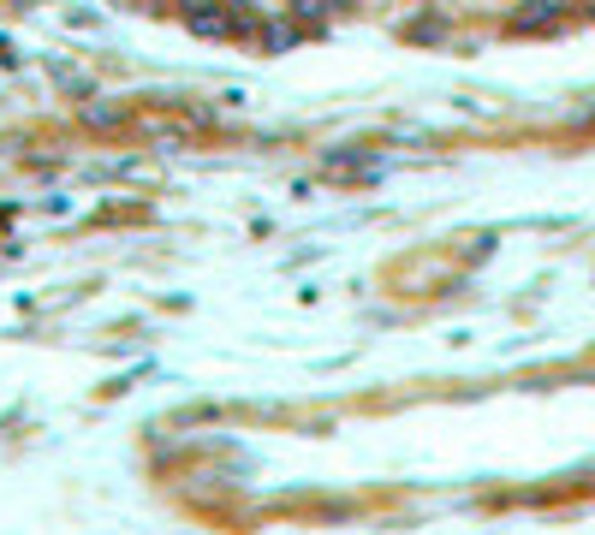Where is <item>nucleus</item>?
<instances>
[{
  "instance_id": "nucleus-1",
  "label": "nucleus",
  "mask_w": 595,
  "mask_h": 535,
  "mask_svg": "<svg viewBox=\"0 0 595 535\" xmlns=\"http://www.w3.org/2000/svg\"><path fill=\"white\" fill-rule=\"evenodd\" d=\"M185 31L209 36V42H227V36H239V19H232L227 7H214V0H197V7L185 12Z\"/></svg>"
},
{
  "instance_id": "nucleus-2",
  "label": "nucleus",
  "mask_w": 595,
  "mask_h": 535,
  "mask_svg": "<svg viewBox=\"0 0 595 535\" xmlns=\"http://www.w3.org/2000/svg\"><path fill=\"white\" fill-rule=\"evenodd\" d=\"M560 19V0H525V12H518V31H548V24Z\"/></svg>"
},
{
  "instance_id": "nucleus-3",
  "label": "nucleus",
  "mask_w": 595,
  "mask_h": 535,
  "mask_svg": "<svg viewBox=\"0 0 595 535\" xmlns=\"http://www.w3.org/2000/svg\"><path fill=\"white\" fill-rule=\"evenodd\" d=\"M84 125H96V132H113V125H120V108H108V101H84Z\"/></svg>"
},
{
  "instance_id": "nucleus-4",
  "label": "nucleus",
  "mask_w": 595,
  "mask_h": 535,
  "mask_svg": "<svg viewBox=\"0 0 595 535\" xmlns=\"http://www.w3.org/2000/svg\"><path fill=\"white\" fill-rule=\"evenodd\" d=\"M293 12H298V24H322L328 0H293Z\"/></svg>"
},
{
  "instance_id": "nucleus-5",
  "label": "nucleus",
  "mask_w": 595,
  "mask_h": 535,
  "mask_svg": "<svg viewBox=\"0 0 595 535\" xmlns=\"http://www.w3.org/2000/svg\"><path fill=\"white\" fill-rule=\"evenodd\" d=\"M263 42H268L274 54H280V48H293V42H298V31H293V24H268V36H263Z\"/></svg>"
},
{
  "instance_id": "nucleus-6",
  "label": "nucleus",
  "mask_w": 595,
  "mask_h": 535,
  "mask_svg": "<svg viewBox=\"0 0 595 535\" xmlns=\"http://www.w3.org/2000/svg\"><path fill=\"white\" fill-rule=\"evenodd\" d=\"M239 7H256V0H239Z\"/></svg>"
}]
</instances>
